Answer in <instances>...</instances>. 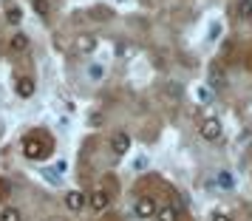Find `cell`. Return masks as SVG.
<instances>
[{"instance_id":"obj_7","label":"cell","mask_w":252,"mask_h":221,"mask_svg":"<svg viewBox=\"0 0 252 221\" xmlns=\"http://www.w3.org/2000/svg\"><path fill=\"white\" fill-rule=\"evenodd\" d=\"M14 91H17V96H23V99L34 96V80H32V77H17V82H14Z\"/></svg>"},{"instance_id":"obj_6","label":"cell","mask_w":252,"mask_h":221,"mask_svg":"<svg viewBox=\"0 0 252 221\" xmlns=\"http://www.w3.org/2000/svg\"><path fill=\"white\" fill-rule=\"evenodd\" d=\"M161 96H167L170 102H182L184 99V88L176 80H167V82H161Z\"/></svg>"},{"instance_id":"obj_16","label":"cell","mask_w":252,"mask_h":221,"mask_svg":"<svg viewBox=\"0 0 252 221\" xmlns=\"http://www.w3.org/2000/svg\"><path fill=\"white\" fill-rule=\"evenodd\" d=\"M218 185L224 187V190H229V187L235 185V179H232V173H229V170H218Z\"/></svg>"},{"instance_id":"obj_9","label":"cell","mask_w":252,"mask_h":221,"mask_svg":"<svg viewBox=\"0 0 252 221\" xmlns=\"http://www.w3.org/2000/svg\"><path fill=\"white\" fill-rule=\"evenodd\" d=\"M88 204H91V207L96 210V213H105V210H108V204H111V196H108L105 190H96V193H91Z\"/></svg>"},{"instance_id":"obj_20","label":"cell","mask_w":252,"mask_h":221,"mask_svg":"<svg viewBox=\"0 0 252 221\" xmlns=\"http://www.w3.org/2000/svg\"><path fill=\"white\" fill-rule=\"evenodd\" d=\"M213 221H232L227 216V213H221V210H218V213H213Z\"/></svg>"},{"instance_id":"obj_18","label":"cell","mask_w":252,"mask_h":221,"mask_svg":"<svg viewBox=\"0 0 252 221\" xmlns=\"http://www.w3.org/2000/svg\"><path fill=\"white\" fill-rule=\"evenodd\" d=\"M34 12L40 17H48V0H34Z\"/></svg>"},{"instance_id":"obj_2","label":"cell","mask_w":252,"mask_h":221,"mask_svg":"<svg viewBox=\"0 0 252 221\" xmlns=\"http://www.w3.org/2000/svg\"><path fill=\"white\" fill-rule=\"evenodd\" d=\"M207 82H210L213 91H221V88L227 85V74H224V68H221L218 63H210V68H207Z\"/></svg>"},{"instance_id":"obj_15","label":"cell","mask_w":252,"mask_h":221,"mask_svg":"<svg viewBox=\"0 0 252 221\" xmlns=\"http://www.w3.org/2000/svg\"><path fill=\"white\" fill-rule=\"evenodd\" d=\"M85 77L94 80V82H99L105 77V68H102V65H88V68H85Z\"/></svg>"},{"instance_id":"obj_14","label":"cell","mask_w":252,"mask_h":221,"mask_svg":"<svg viewBox=\"0 0 252 221\" xmlns=\"http://www.w3.org/2000/svg\"><path fill=\"white\" fill-rule=\"evenodd\" d=\"M0 221H23V213L17 207H3L0 210Z\"/></svg>"},{"instance_id":"obj_1","label":"cell","mask_w":252,"mask_h":221,"mask_svg":"<svg viewBox=\"0 0 252 221\" xmlns=\"http://www.w3.org/2000/svg\"><path fill=\"white\" fill-rule=\"evenodd\" d=\"M51 148H54L51 139H48L46 133H40V130L23 136V153H26V159H32V162H43V159H48V156H51Z\"/></svg>"},{"instance_id":"obj_5","label":"cell","mask_w":252,"mask_h":221,"mask_svg":"<svg viewBox=\"0 0 252 221\" xmlns=\"http://www.w3.org/2000/svg\"><path fill=\"white\" fill-rule=\"evenodd\" d=\"M96 51V37L94 34H80L74 40V54H94Z\"/></svg>"},{"instance_id":"obj_13","label":"cell","mask_w":252,"mask_h":221,"mask_svg":"<svg viewBox=\"0 0 252 221\" xmlns=\"http://www.w3.org/2000/svg\"><path fill=\"white\" fill-rule=\"evenodd\" d=\"M9 48H12V51H26V48H29V34H23V32L12 34V40H9Z\"/></svg>"},{"instance_id":"obj_3","label":"cell","mask_w":252,"mask_h":221,"mask_svg":"<svg viewBox=\"0 0 252 221\" xmlns=\"http://www.w3.org/2000/svg\"><path fill=\"white\" fill-rule=\"evenodd\" d=\"M156 201L150 196H142V198H136V204H133V213H136L139 219H153L156 216Z\"/></svg>"},{"instance_id":"obj_12","label":"cell","mask_w":252,"mask_h":221,"mask_svg":"<svg viewBox=\"0 0 252 221\" xmlns=\"http://www.w3.org/2000/svg\"><path fill=\"white\" fill-rule=\"evenodd\" d=\"M235 14H238L244 23H250L252 20V0H238L235 3Z\"/></svg>"},{"instance_id":"obj_19","label":"cell","mask_w":252,"mask_h":221,"mask_svg":"<svg viewBox=\"0 0 252 221\" xmlns=\"http://www.w3.org/2000/svg\"><path fill=\"white\" fill-rule=\"evenodd\" d=\"M198 99L201 102H213V91L210 88H198Z\"/></svg>"},{"instance_id":"obj_10","label":"cell","mask_w":252,"mask_h":221,"mask_svg":"<svg viewBox=\"0 0 252 221\" xmlns=\"http://www.w3.org/2000/svg\"><path fill=\"white\" fill-rule=\"evenodd\" d=\"M127 148H130V139H127V133H116L114 139H111V151H114L116 156H125Z\"/></svg>"},{"instance_id":"obj_8","label":"cell","mask_w":252,"mask_h":221,"mask_svg":"<svg viewBox=\"0 0 252 221\" xmlns=\"http://www.w3.org/2000/svg\"><path fill=\"white\" fill-rule=\"evenodd\" d=\"M65 207H68L71 213H80V210L85 207V193H80V190L65 193Z\"/></svg>"},{"instance_id":"obj_11","label":"cell","mask_w":252,"mask_h":221,"mask_svg":"<svg viewBox=\"0 0 252 221\" xmlns=\"http://www.w3.org/2000/svg\"><path fill=\"white\" fill-rule=\"evenodd\" d=\"M156 216H159V221H179V219H182L176 204H164V207H159V210H156Z\"/></svg>"},{"instance_id":"obj_4","label":"cell","mask_w":252,"mask_h":221,"mask_svg":"<svg viewBox=\"0 0 252 221\" xmlns=\"http://www.w3.org/2000/svg\"><path fill=\"white\" fill-rule=\"evenodd\" d=\"M218 136H221V122H218L216 117H207L204 122H201V139L216 142Z\"/></svg>"},{"instance_id":"obj_17","label":"cell","mask_w":252,"mask_h":221,"mask_svg":"<svg viewBox=\"0 0 252 221\" xmlns=\"http://www.w3.org/2000/svg\"><path fill=\"white\" fill-rule=\"evenodd\" d=\"M6 20H9V23H20V20H23V12H20V9H17V6H12V9H9V12H6Z\"/></svg>"}]
</instances>
